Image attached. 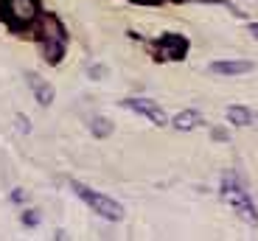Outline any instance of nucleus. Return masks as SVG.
<instances>
[{
    "label": "nucleus",
    "mask_w": 258,
    "mask_h": 241,
    "mask_svg": "<svg viewBox=\"0 0 258 241\" xmlns=\"http://www.w3.org/2000/svg\"><path fill=\"white\" fill-rule=\"evenodd\" d=\"M37 222H39V213H37V210H26V213H23V224H28V227H34Z\"/></svg>",
    "instance_id": "12"
},
{
    "label": "nucleus",
    "mask_w": 258,
    "mask_h": 241,
    "mask_svg": "<svg viewBox=\"0 0 258 241\" xmlns=\"http://www.w3.org/2000/svg\"><path fill=\"white\" fill-rule=\"evenodd\" d=\"M90 132L96 137H107V135H112V121H107V118H93L90 121Z\"/></svg>",
    "instance_id": "11"
},
{
    "label": "nucleus",
    "mask_w": 258,
    "mask_h": 241,
    "mask_svg": "<svg viewBox=\"0 0 258 241\" xmlns=\"http://www.w3.org/2000/svg\"><path fill=\"white\" fill-rule=\"evenodd\" d=\"M121 107H123V110H132V112H141V115H146L149 121H152V124H157V126H166L168 124L166 112H163L157 104H152L149 98H126Z\"/></svg>",
    "instance_id": "6"
},
{
    "label": "nucleus",
    "mask_w": 258,
    "mask_h": 241,
    "mask_svg": "<svg viewBox=\"0 0 258 241\" xmlns=\"http://www.w3.org/2000/svg\"><path fill=\"white\" fill-rule=\"evenodd\" d=\"M39 45H42V59L48 65H59L64 56V45H68V31L62 28L53 14H45L42 23H39Z\"/></svg>",
    "instance_id": "1"
},
{
    "label": "nucleus",
    "mask_w": 258,
    "mask_h": 241,
    "mask_svg": "<svg viewBox=\"0 0 258 241\" xmlns=\"http://www.w3.org/2000/svg\"><path fill=\"white\" fill-rule=\"evenodd\" d=\"M90 73H93V78H104V67H101V65L90 67Z\"/></svg>",
    "instance_id": "14"
},
{
    "label": "nucleus",
    "mask_w": 258,
    "mask_h": 241,
    "mask_svg": "<svg viewBox=\"0 0 258 241\" xmlns=\"http://www.w3.org/2000/svg\"><path fill=\"white\" fill-rule=\"evenodd\" d=\"M71 188H73V194L82 199L84 205L90 210H96L101 219H107V222H121L123 219V208H121V202H115V199H110V196H104V194H98V191H90L87 185H82V183H76L73 180L71 183Z\"/></svg>",
    "instance_id": "2"
},
{
    "label": "nucleus",
    "mask_w": 258,
    "mask_h": 241,
    "mask_svg": "<svg viewBox=\"0 0 258 241\" xmlns=\"http://www.w3.org/2000/svg\"><path fill=\"white\" fill-rule=\"evenodd\" d=\"M155 56L157 59H185L188 53V39L182 34H163L155 42Z\"/></svg>",
    "instance_id": "5"
},
{
    "label": "nucleus",
    "mask_w": 258,
    "mask_h": 241,
    "mask_svg": "<svg viewBox=\"0 0 258 241\" xmlns=\"http://www.w3.org/2000/svg\"><path fill=\"white\" fill-rule=\"evenodd\" d=\"M255 70V65L252 62H213L211 65V73H222V76H239V73H250Z\"/></svg>",
    "instance_id": "8"
},
{
    "label": "nucleus",
    "mask_w": 258,
    "mask_h": 241,
    "mask_svg": "<svg viewBox=\"0 0 258 241\" xmlns=\"http://www.w3.org/2000/svg\"><path fill=\"white\" fill-rule=\"evenodd\" d=\"M227 121H230L233 126H247V124H252V112L247 110V107H230L227 110Z\"/></svg>",
    "instance_id": "10"
},
{
    "label": "nucleus",
    "mask_w": 258,
    "mask_h": 241,
    "mask_svg": "<svg viewBox=\"0 0 258 241\" xmlns=\"http://www.w3.org/2000/svg\"><path fill=\"white\" fill-rule=\"evenodd\" d=\"M171 124H174L180 132H188V129H197V126L202 124V115L197 110H182L180 115H174V121H171Z\"/></svg>",
    "instance_id": "9"
},
{
    "label": "nucleus",
    "mask_w": 258,
    "mask_h": 241,
    "mask_svg": "<svg viewBox=\"0 0 258 241\" xmlns=\"http://www.w3.org/2000/svg\"><path fill=\"white\" fill-rule=\"evenodd\" d=\"M222 196H225L227 202L236 208V213H239L247 224H252V227H255L258 216H255V208H252V199L247 196V191L236 183V177H233V174L225 177V183H222Z\"/></svg>",
    "instance_id": "4"
},
{
    "label": "nucleus",
    "mask_w": 258,
    "mask_h": 241,
    "mask_svg": "<svg viewBox=\"0 0 258 241\" xmlns=\"http://www.w3.org/2000/svg\"><path fill=\"white\" fill-rule=\"evenodd\" d=\"M143 3H152V0H143Z\"/></svg>",
    "instance_id": "18"
},
{
    "label": "nucleus",
    "mask_w": 258,
    "mask_h": 241,
    "mask_svg": "<svg viewBox=\"0 0 258 241\" xmlns=\"http://www.w3.org/2000/svg\"><path fill=\"white\" fill-rule=\"evenodd\" d=\"M247 28H250V34H252V37L258 39V23H250V26H247Z\"/></svg>",
    "instance_id": "17"
},
{
    "label": "nucleus",
    "mask_w": 258,
    "mask_h": 241,
    "mask_svg": "<svg viewBox=\"0 0 258 241\" xmlns=\"http://www.w3.org/2000/svg\"><path fill=\"white\" fill-rule=\"evenodd\" d=\"M213 137H216V140H222V137H225V140H227V132L225 129H213Z\"/></svg>",
    "instance_id": "16"
},
{
    "label": "nucleus",
    "mask_w": 258,
    "mask_h": 241,
    "mask_svg": "<svg viewBox=\"0 0 258 241\" xmlns=\"http://www.w3.org/2000/svg\"><path fill=\"white\" fill-rule=\"evenodd\" d=\"M0 17L9 28L23 31L39 17V3L37 0H0Z\"/></svg>",
    "instance_id": "3"
},
{
    "label": "nucleus",
    "mask_w": 258,
    "mask_h": 241,
    "mask_svg": "<svg viewBox=\"0 0 258 241\" xmlns=\"http://www.w3.org/2000/svg\"><path fill=\"white\" fill-rule=\"evenodd\" d=\"M12 202H26V194H23V191H14V194H12Z\"/></svg>",
    "instance_id": "15"
},
{
    "label": "nucleus",
    "mask_w": 258,
    "mask_h": 241,
    "mask_svg": "<svg viewBox=\"0 0 258 241\" xmlns=\"http://www.w3.org/2000/svg\"><path fill=\"white\" fill-rule=\"evenodd\" d=\"M17 129L20 132H31V124H28L26 115H17Z\"/></svg>",
    "instance_id": "13"
},
{
    "label": "nucleus",
    "mask_w": 258,
    "mask_h": 241,
    "mask_svg": "<svg viewBox=\"0 0 258 241\" xmlns=\"http://www.w3.org/2000/svg\"><path fill=\"white\" fill-rule=\"evenodd\" d=\"M26 82H28V87L34 90V98H37L42 107H51L53 104V87L48 85V82H42L37 73H26Z\"/></svg>",
    "instance_id": "7"
}]
</instances>
